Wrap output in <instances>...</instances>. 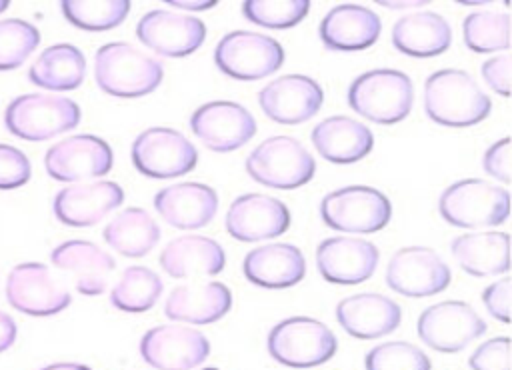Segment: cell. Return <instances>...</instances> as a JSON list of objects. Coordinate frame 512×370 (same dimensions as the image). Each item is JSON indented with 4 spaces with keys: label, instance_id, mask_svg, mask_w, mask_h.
Returning <instances> with one entry per match:
<instances>
[{
    "label": "cell",
    "instance_id": "6da1fadb",
    "mask_svg": "<svg viewBox=\"0 0 512 370\" xmlns=\"http://www.w3.org/2000/svg\"><path fill=\"white\" fill-rule=\"evenodd\" d=\"M490 108V96L466 70L442 68L424 82V112L440 126H474L490 114Z\"/></svg>",
    "mask_w": 512,
    "mask_h": 370
},
{
    "label": "cell",
    "instance_id": "7a4b0ae2",
    "mask_svg": "<svg viewBox=\"0 0 512 370\" xmlns=\"http://www.w3.org/2000/svg\"><path fill=\"white\" fill-rule=\"evenodd\" d=\"M162 78V62L128 42H108L96 50L94 80L110 96H146L160 86Z\"/></svg>",
    "mask_w": 512,
    "mask_h": 370
},
{
    "label": "cell",
    "instance_id": "3957f363",
    "mask_svg": "<svg viewBox=\"0 0 512 370\" xmlns=\"http://www.w3.org/2000/svg\"><path fill=\"white\" fill-rule=\"evenodd\" d=\"M346 100L354 112L370 122L390 126L404 120L412 110V80L402 70L374 68L352 80Z\"/></svg>",
    "mask_w": 512,
    "mask_h": 370
},
{
    "label": "cell",
    "instance_id": "277c9868",
    "mask_svg": "<svg viewBox=\"0 0 512 370\" xmlns=\"http://www.w3.org/2000/svg\"><path fill=\"white\" fill-rule=\"evenodd\" d=\"M80 106L60 94H22L4 110V126L16 138L42 142L80 124Z\"/></svg>",
    "mask_w": 512,
    "mask_h": 370
},
{
    "label": "cell",
    "instance_id": "5b68a950",
    "mask_svg": "<svg viewBox=\"0 0 512 370\" xmlns=\"http://www.w3.org/2000/svg\"><path fill=\"white\" fill-rule=\"evenodd\" d=\"M266 348L282 366L316 368L336 354L338 340L324 322L308 316H290L270 328Z\"/></svg>",
    "mask_w": 512,
    "mask_h": 370
},
{
    "label": "cell",
    "instance_id": "8992f818",
    "mask_svg": "<svg viewBox=\"0 0 512 370\" xmlns=\"http://www.w3.org/2000/svg\"><path fill=\"white\" fill-rule=\"evenodd\" d=\"M246 172L262 186L294 190L312 180L316 160L294 136H270L246 158Z\"/></svg>",
    "mask_w": 512,
    "mask_h": 370
},
{
    "label": "cell",
    "instance_id": "52a82bcc",
    "mask_svg": "<svg viewBox=\"0 0 512 370\" xmlns=\"http://www.w3.org/2000/svg\"><path fill=\"white\" fill-rule=\"evenodd\" d=\"M438 212L458 228L498 226L510 214V194L492 182L466 178L444 188L438 198Z\"/></svg>",
    "mask_w": 512,
    "mask_h": 370
},
{
    "label": "cell",
    "instance_id": "ba28073f",
    "mask_svg": "<svg viewBox=\"0 0 512 370\" xmlns=\"http://www.w3.org/2000/svg\"><path fill=\"white\" fill-rule=\"evenodd\" d=\"M320 216L332 230L370 234L390 222L392 204L378 188L356 184L328 192L320 202Z\"/></svg>",
    "mask_w": 512,
    "mask_h": 370
},
{
    "label": "cell",
    "instance_id": "9c48e42d",
    "mask_svg": "<svg viewBox=\"0 0 512 370\" xmlns=\"http://www.w3.org/2000/svg\"><path fill=\"white\" fill-rule=\"evenodd\" d=\"M214 62L226 76L250 82L276 72L284 62V48L268 34L232 30L218 40Z\"/></svg>",
    "mask_w": 512,
    "mask_h": 370
},
{
    "label": "cell",
    "instance_id": "30bf717a",
    "mask_svg": "<svg viewBox=\"0 0 512 370\" xmlns=\"http://www.w3.org/2000/svg\"><path fill=\"white\" fill-rule=\"evenodd\" d=\"M198 162L196 146L178 130L152 126L132 142V164L148 178H176L192 172Z\"/></svg>",
    "mask_w": 512,
    "mask_h": 370
},
{
    "label": "cell",
    "instance_id": "8fae6325",
    "mask_svg": "<svg viewBox=\"0 0 512 370\" xmlns=\"http://www.w3.org/2000/svg\"><path fill=\"white\" fill-rule=\"evenodd\" d=\"M114 166L110 144L94 134H76L52 144L44 154V168L58 182H84L104 176Z\"/></svg>",
    "mask_w": 512,
    "mask_h": 370
},
{
    "label": "cell",
    "instance_id": "7c38bea8",
    "mask_svg": "<svg viewBox=\"0 0 512 370\" xmlns=\"http://www.w3.org/2000/svg\"><path fill=\"white\" fill-rule=\"evenodd\" d=\"M420 340L436 352L452 354L486 332V322L462 300H444L428 306L418 318Z\"/></svg>",
    "mask_w": 512,
    "mask_h": 370
},
{
    "label": "cell",
    "instance_id": "4fadbf2b",
    "mask_svg": "<svg viewBox=\"0 0 512 370\" xmlns=\"http://www.w3.org/2000/svg\"><path fill=\"white\" fill-rule=\"evenodd\" d=\"M450 280L448 264L436 250L426 246H404L388 260L386 284L402 296H432L446 290Z\"/></svg>",
    "mask_w": 512,
    "mask_h": 370
},
{
    "label": "cell",
    "instance_id": "5bb4252c",
    "mask_svg": "<svg viewBox=\"0 0 512 370\" xmlns=\"http://www.w3.org/2000/svg\"><path fill=\"white\" fill-rule=\"evenodd\" d=\"M140 356L156 370H192L210 356V340L182 324H160L140 338Z\"/></svg>",
    "mask_w": 512,
    "mask_h": 370
},
{
    "label": "cell",
    "instance_id": "9a60e30c",
    "mask_svg": "<svg viewBox=\"0 0 512 370\" xmlns=\"http://www.w3.org/2000/svg\"><path fill=\"white\" fill-rule=\"evenodd\" d=\"M6 298L12 308L28 316H52L72 302L68 288L40 262H22L10 270Z\"/></svg>",
    "mask_w": 512,
    "mask_h": 370
},
{
    "label": "cell",
    "instance_id": "2e32d148",
    "mask_svg": "<svg viewBox=\"0 0 512 370\" xmlns=\"http://www.w3.org/2000/svg\"><path fill=\"white\" fill-rule=\"evenodd\" d=\"M194 136L214 152H232L256 134L258 126L248 108L232 100H212L190 116Z\"/></svg>",
    "mask_w": 512,
    "mask_h": 370
},
{
    "label": "cell",
    "instance_id": "e0dca14e",
    "mask_svg": "<svg viewBox=\"0 0 512 370\" xmlns=\"http://www.w3.org/2000/svg\"><path fill=\"white\" fill-rule=\"evenodd\" d=\"M138 40L160 56H188L206 40V24L178 10L152 8L136 24Z\"/></svg>",
    "mask_w": 512,
    "mask_h": 370
},
{
    "label": "cell",
    "instance_id": "ac0fdd59",
    "mask_svg": "<svg viewBox=\"0 0 512 370\" xmlns=\"http://www.w3.org/2000/svg\"><path fill=\"white\" fill-rule=\"evenodd\" d=\"M262 112L278 124H300L310 120L324 102L320 82L306 74H286L270 80L260 92Z\"/></svg>",
    "mask_w": 512,
    "mask_h": 370
},
{
    "label": "cell",
    "instance_id": "d6986e66",
    "mask_svg": "<svg viewBox=\"0 0 512 370\" xmlns=\"http://www.w3.org/2000/svg\"><path fill=\"white\" fill-rule=\"evenodd\" d=\"M288 206L268 194L248 192L232 200L226 212V230L240 242H258L282 236L290 228Z\"/></svg>",
    "mask_w": 512,
    "mask_h": 370
},
{
    "label": "cell",
    "instance_id": "ffe728a7",
    "mask_svg": "<svg viewBox=\"0 0 512 370\" xmlns=\"http://www.w3.org/2000/svg\"><path fill=\"white\" fill-rule=\"evenodd\" d=\"M378 248L364 238L332 236L316 246V268L330 284L350 286L368 280L378 266Z\"/></svg>",
    "mask_w": 512,
    "mask_h": 370
},
{
    "label": "cell",
    "instance_id": "44dd1931",
    "mask_svg": "<svg viewBox=\"0 0 512 370\" xmlns=\"http://www.w3.org/2000/svg\"><path fill=\"white\" fill-rule=\"evenodd\" d=\"M124 200V190L112 180L78 182L62 188L52 202L54 216L74 228L94 226Z\"/></svg>",
    "mask_w": 512,
    "mask_h": 370
},
{
    "label": "cell",
    "instance_id": "7402d4cb",
    "mask_svg": "<svg viewBox=\"0 0 512 370\" xmlns=\"http://www.w3.org/2000/svg\"><path fill=\"white\" fill-rule=\"evenodd\" d=\"M382 30L380 16L362 6L344 2L330 8L318 26V36L328 50L356 52L370 48Z\"/></svg>",
    "mask_w": 512,
    "mask_h": 370
},
{
    "label": "cell",
    "instance_id": "603a6c76",
    "mask_svg": "<svg viewBox=\"0 0 512 370\" xmlns=\"http://www.w3.org/2000/svg\"><path fill=\"white\" fill-rule=\"evenodd\" d=\"M336 320L350 336L372 340L382 338L400 326L402 308L384 294L362 292L338 302Z\"/></svg>",
    "mask_w": 512,
    "mask_h": 370
},
{
    "label": "cell",
    "instance_id": "cb8c5ba5",
    "mask_svg": "<svg viewBox=\"0 0 512 370\" xmlns=\"http://www.w3.org/2000/svg\"><path fill=\"white\" fill-rule=\"evenodd\" d=\"M154 208L162 220L182 230L206 226L218 212V194L202 182H178L154 194Z\"/></svg>",
    "mask_w": 512,
    "mask_h": 370
},
{
    "label": "cell",
    "instance_id": "d4e9b609",
    "mask_svg": "<svg viewBox=\"0 0 512 370\" xmlns=\"http://www.w3.org/2000/svg\"><path fill=\"white\" fill-rule=\"evenodd\" d=\"M242 270L252 284L280 290L298 284L306 276V258L294 244L272 242L250 250Z\"/></svg>",
    "mask_w": 512,
    "mask_h": 370
},
{
    "label": "cell",
    "instance_id": "484cf974",
    "mask_svg": "<svg viewBox=\"0 0 512 370\" xmlns=\"http://www.w3.org/2000/svg\"><path fill=\"white\" fill-rule=\"evenodd\" d=\"M50 260L56 268L70 272L76 290L84 296H98L108 288V276L114 270V258L88 240H66L58 244Z\"/></svg>",
    "mask_w": 512,
    "mask_h": 370
},
{
    "label": "cell",
    "instance_id": "4316f807",
    "mask_svg": "<svg viewBox=\"0 0 512 370\" xmlns=\"http://www.w3.org/2000/svg\"><path fill=\"white\" fill-rule=\"evenodd\" d=\"M310 140L316 152L334 164H352L374 148L372 130L350 116H328L312 128Z\"/></svg>",
    "mask_w": 512,
    "mask_h": 370
},
{
    "label": "cell",
    "instance_id": "83f0119b",
    "mask_svg": "<svg viewBox=\"0 0 512 370\" xmlns=\"http://www.w3.org/2000/svg\"><path fill=\"white\" fill-rule=\"evenodd\" d=\"M232 308V292L222 282L182 284L172 288L164 302V314L174 322L212 324Z\"/></svg>",
    "mask_w": 512,
    "mask_h": 370
},
{
    "label": "cell",
    "instance_id": "f1b7e54d",
    "mask_svg": "<svg viewBox=\"0 0 512 370\" xmlns=\"http://www.w3.org/2000/svg\"><path fill=\"white\" fill-rule=\"evenodd\" d=\"M450 22L432 10H414L400 16L392 26V44L398 52L414 58L438 56L450 48Z\"/></svg>",
    "mask_w": 512,
    "mask_h": 370
},
{
    "label": "cell",
    "instance_id": "f546056e",
    "mask_svg": "<svg viewBox=\"0 0 512 370\" xmlns=\"http://www.w3.org/2000/svg\"><path fill=\"white\" fill-rule=\"evenodd\" d=\"M158 262L160 268L174 278L214 276L224 270L226 252L208 236L188 234L170 240L160 252Z\"/></svg>",
    "mask_w": 512,
    "mask_h": 370
},
{
    "label": "cell",
    "instance_id": "4dcf8cb0",
    "mask_svg": "<svg viewBox=\"0 0 512 370\" xmlns=\"http://www.w3.org/2000/svg\"><path fill=\"white\" fill-rule=\"evenodd\" d=\"M452 256L472 276H494L510 270V236L506 232H470L452 240Z\"/></svg>",
    "mask_w": 512,
    "mask_h": 370
},
{
    "label": "cell",
    "instance_id": "1f68e13d",
    "mask_svg": "<svg viewBox=\"0 0 512 370\" xmlns=\"http://www.w3.org/2000/svg\"><path fill=\"white\" fill-rule=\"evenodd\" d=\"M86 58L82 50L70 42H58L44 48L28 68L32 84L52 92L74 90L84 82Z\"/></svg>",
    "mask_w": 512,
    "mask_h": 370
},
{
    "label": "cell",
    "instance_id": "d6a6232c",
    "mask_svg": "<svg viewBox=\"0 0 512 370\" xmlns=\"http://www.w3.org/2000/svg\"><path fill=\"white\" fill-rule=\"evenodd\" d=\"M104 242L122 256L140 258L152 252L160 240L158 222L138 206L118 212L102 230Z\"/></svg>",
    "mask_w": 512,
    "mask_h": 370
},
{
    "label": "cell",
    "instance_id": "836d02e7",
    "mask_svg": "<svg viewBox=\"0 0 512 370\" xmlns=\"http://www.w3.org/2000/svg\"><path fill=\"white\" fill-rule=\"evenodd\" d=\"M160 276L146 266H128L110 292V304L122 312H146L162 294Z\"/></svg>",
    "mask_w": 512,
    "mask_h": 370
},
{
    "label": "cell",
    "instance_id": "e575fe53",
    "mask_svg": "<svg viewBox=\"0 0 512 370\" xmlns=\"http://www.w3.org/2000/svg\"><path fill=\"white\" fill-rule=\"evenodd\" d=\"M510 30H512V18L508 12L476 10V12H470L462 22L464 44L478 54L508 50Z\"/></svg>",
    "mask_w": 512,
    "mask_h": 370
},
{
    "label": "cell",
    "instance_id": "d590c367",
    "mask_svg": "<svg viewBox=\"0 0 512 370\" xmlns=\"http://www.w3.org/2000/svg\"><path fill=\"white\" fill-rule=\"evenodd\" d=\"M130 6L128 0H64L60 10L72 26L88 32H102L122 24Z\"/></svg>",
    "mask_w": 512,
    "mask_h": 370
},
{
    "label": "cell",
    "instance_id": "8d00e7d4",
    "mask_svg": "<svg viewBox=\"0 0 512 370\" xmlns=\"http://www.w3.org/2000/svg\"><path fill=\"white\" fill-rule=\"evenodd\" d=\"M310 10L308 0H246L242 12L246 20L256 26L284 30L306 18Z\"/></svg>",
    "mask_w": 512,
    "mask_h": 370
},
{
    "label": "cell",
    "instance_id": "74e56055",
    "mask_svg": "<svg viewBox=\"0 0 512 370\" xmlns=\"http://www.w3.org/2000/svg\"><path fill=\"white\" fill-rule=\"evenodd\" d=\"M40 44V32L22 18L0 20V70H14Z\"/></svg>",
    "mask_w": 512,
    "mask_h": 370
},
{
    "label": "cell",
    "instance_id": "f35d334b",
    "mask_svg": "<svg viewBox=\"0 0 512 370\" xmlns=\"http://www.w3.org/2000/svg\"><path fill=\"white\" fill-rule=\"evenodd\" d=\"M366 370H432L424 350L410 342L392 340L378 344L364 356Z\"/></svg>",
    "mask_w": 512,
    "mask_h": 370
},
{
    "label": "cell",
    "instance_id": "ab89813d",
    "mask_svg": "<svg viewBox=\"0 0 512 370\" xmlns=\"http://www.w3.org/2000/svg\"><path fill=\"white\" fill-rule=\"evenodd\" d=\"M32 176L28 156L10 144H0V190H14Z\"/></svg>",
    "mask_w": 512,
    "mask_h": 370
},
{
    "label": "cell",
    "instance_id": "60d3db41",
    "mask_svg": "<svg viewBox=\"0 0 512 370\" xmlns=\"http://www.w3.org/2000/svg\"><path fill=\"white\" fill-rule=\"evenodd\" d=\"M472 370H510V338L496 336L480 344L468 358Z\"/></svg>",
    "mask_w": 512,
    "mask_h": 370
},
{
    "label": "cell",
    "instance_id": "b9f144b4",
    "mask_svg": "<svg viewBox=\"0 0 512 370\" xmlns=\"http://www.w3.org/2000/svg\"><path fill=\"white\" fill-rule=\"evenodd\" d=\"M482 166L492 178H496L504 184H510L512 166H510V138L508 136H504L488 146V150L484 152V158H482Z\"/></svg>",
    "mask_w": 512,
    "mask_h": 370
},
{
    "label": "cell",
    "instance_id": "7bdbcfd3",
    "mask_svg": "<svg viewBox=\"0 0 512 370\" xmlns=\"http://www.w3.org/2000/svg\"><path fill=\"white\" fill-rule=\"evenodd\" d=\"M510 294H512V280L506 276L490 286L484 288L482 292V302L486 306V310L490 312V316H494L496 320L510 324Z\"/></svg>",
    "mask_w": 512,
    "mask_h": 370
},
{
    "label": "cell",
    "instance_id": "ee69618b",
    "mask_svg": "<svg viewBox=\"0 0 512 370\" xmlns=\"http://www.w3.org/2000/svg\"><path fill=\"white\" fill-rule=\"evenodd\" d=\"M510 70L512 58L508 54L492 56L482 64V76L486 84L500 96H510Z\"/></svg>",
    "mask_w": 512,
    "mask_h": 370
},
{
    "label": "cell",
    "instance_id": "f6af8a7d",
    "mask_svg": "<svg viewBox=\"0 0 512 370\" xmlns=\"http://www.w3.org/2000/svg\"><path fill=\"white\" fill-rule=\"evenodd\" d=\"M16 332H18V328H16L14 318L0 310V352L8 350L14 344Z\"/></svg>",
    "mask_w": 512,
    "mask_h": 370
},
{
    "label": "cell",
    "instance_id": "bcb514c9",
    "mask_svg": "<svg viewBox=\"0 0 512 370\" xmlns=\"http://www.w3.org/2000/svg\"><path fill=\"white\" fill-rule=\"evenodd\" d=\"M168 6H172L174 10H178V12H200V10H210V8H214L218 2L216 0H168L166 2Z\"/></svg>",
    "mask_w": 512,
    "mask_h": 370
},
{
    "label": "cell",
    "instance_id": "7dc6e473",
    "mask_svg": "<svg viewBox=\"0 0 512 370\" xmlns=\"http://www.w3.org/2000/svg\"><path fill=\"white\" fill-rule=\"evenodd\" d=\"M40 370H92V368H88L86 364H78V362H54Z\"/></svg>",
    "mask_w": 512,
    "mask_h": 370
},
{
    "label": "cell",
    "instance_id": "c3c4849f",
    "mask_svg": "<svg viewBox=\"0 0 512 370\" xmlns=\"http://www.w3.org/2000/svg\"><path fill=\"white\" fill-rule=\"evenodd\" d=\"M8 6H10V2H8V0H0V14H2Z\"/></svg>",
    "mask_w": 512,
    "mask_h": 370
},
{
    "label": "cell",
    "instance_id": "681fc988",
    "mask_svg": "<svg viewBox=\"0 0 512 370\" xmlns=\"http://www.w3.org/2000/svg\"><path fill=\"white\" fill-rule=\"evenodd\" d=\"M208 370H214V368H208Z\"/></svg>",
    "mask_w": 512,
    "mask_h": 370
}]
</instances>
